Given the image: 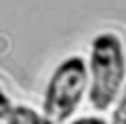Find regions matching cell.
I'll return each instance as SVG.
<instances>
[{
	"mask_svg": "<svg viewBox=\"0 0 126 124\" xmlns=\"http://www.w3.org/2000/svg\"><path fill=\"white\" fill-rule=\"evenodd\" d=\"M111 124H126V86L122 89V95L116 103V109L111 114Z\"/></svg>",
	"mask_w": 126,
	"mask_h": 124,
	"instance_id": "cell-4",
	"label": "cell"
},
{
	"mask_svg": "<svg viewBox=\"0 0 126 124\" xmlns=\"http://www.w3.org/2000/svg\"><path fill=\"white\" fill-rule=\"evenodd\" d=\"M13 109V103H11V97L0 89V120H6V116Z\"/></svg>",
	"mask_w": 126,
	"mask_h": 124,
	"instance_id": "cell-5",
	"label": "cell"
},
{
	"mask_svg": "<svg viewBox=\"0 0 126 124\" xmlns=\"http://www.w3.org/2000/svg\"><path fill=\"white\" fill-rule=\"evenodd\" d=\"M88 86V65L82 57H67L57 65L44 90V116L55 124L67 120L78 109Z\"/></svg>",
	"mask_w": 126,
	"mask_h": 124,
	"instance_id": "cell-2",
	"label": "cell"
},
{
	"mask_svg": "<svg viewBox=\"0 0 126 124\" xmlns=\"http://www.w3.org/2000/svg\"><path fill=\"white\" fill-rule=\"evenodd\" d=\"M69 124H107V120L101 116H84V118H78Z\"/></svg>",
	"mask_w": 126,
	"mask_h": 124,
	"instance_id": "cell-6",
	"label": "cell"
},
{
	"mask_svg": "<svg viewBox=\"0 0 126 124\" xmlns=\"http://www.w3.org/2000/svg\"><path fill=\"white\" fill-rule=\"evenodd\" d=\"M6 124H55V122L27 105H17L6 116Z\"/></svg>",
	"mask_w": 126,
	"mask_h": 124,
	"instance_id": "cell-3",
	"label": "cell"
},
{
	"mask_svg": "<svg viewBox=\"0 0 126 124\" xmlns=\"http://www.w3.org/2000/svg\"><path fill=\"white\" fill-rule=\"evenodd\" d=\"M88 99L97 111H105L118 99L126 80V55L122 40L113 32H103L90 44Z\"/></svg>",
	"mask_w": 126,
	"mask_h": 124,
	"instance_id": "cell-1",
	"label": "cell"
}]
</instances>
